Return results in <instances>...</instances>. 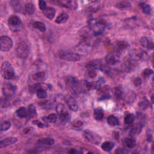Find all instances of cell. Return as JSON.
<instances>
[{
	"label": "cell",
	"mask_w": 154,
	"mask_h": 154,
	"mask_svg": "<svg viewBox=\"0 0 154 154\" xmlns=\"http://www.w3.org/2000/svg\"><path fill=\"white\" fill-rule=\"evenodd\" d=\"M89 27L95 35H99L103 32L106 27V22L103 19H93L89 21Z\"/></svg>",
	"instance_id": "6da1fadb"
},
{
	"label": "cell",
	"mask_w": 154,
	"mask_h": 154,
	"mask_svg": "<svg viewBox=\"0 0 154 154\" xmlns=\"http://www.w3.org/2000/svg\"><path fill=\"white\" fill-rule=\"evenodd\" d=\"M66 86L71 93L78 95L81 92V85L78 79L75 77H68L66 80Z\"/></svg>",
	"instance_id": "7a4b0ae2"
},
{
	"label": "cell",
	"mask_w": 154,
	"mask_h": 154,
	"mask_svg": "<svg viewBox=\"0 0 154 154\" xmlns=\"http://www.w3.org/2000/svg\"><path fill=\"white\" fill-rule=\"evenodd\" d=\"M1 75L5 79H11L15 76V71L9 62L4 61L1 67Z\"/></svg>",
	"instance_id": "3957f363"
},
{
	"label": "cell",
	"mask_w": 154,
	"mask_h": 154,
	"mask_svg": "<svg viewBox=\"0 0 154 154\" xmlns=\"http://www.w3.org/2000/svg\"><path fill=\"white\" fill-rule=\"evenodd\" d=\"M29 47L25 42L21 41L17 45L16 53L19 58L26 59L29 54Z\"/></svg>",
	"instance_id": "277c9868"
},
{
	"label": "cell",
	"mask_w": 154,
	"mask_h": 154,
	"mask_svg": "<svg viewBox=\"0 0 154 154\" xmlns=\"http://www.w3.org/2000/svg\"><path fill=\"white\" fill-rule=\"evenodd\" d=\"M59 56L61 59L69 61H77L81 59V56L78 54L70 51H61L59 53Z\"/></svg>",
	"instance_id": "5b68a950"
},
{
	"label": "cell",
	"mask_w": 154,
	"mask_h": 154,
	"mask_svg": "<svg viewBox=\"0 0 154 154\" xmlns=\"http://www.w3.org/2000/svg\"><path fill=\"white\" fill-rule=\"evenodd\" d=\"M84 138L91 143L95 145H98L101 141V137L96 133L90 131L89 130H85L83 133Z\"/></svg>",
	"instance_id": "8992f818"
},
{
	"label": "cell",
	"mask_w": 154,
	"mask_h": 154,
	"mask_svg": "<svg viewBox=\"0 0 154 154\" xmlns=\"http://www.w3.org/2000/svg\"><path fill=\"white\" fill-rule=\"evenodd\" d=\"M13 47L12 39L8 36H2L0 37V48L3 52H8Z\"/></svg>",
	"instance_id": "52a82bcc"
},
{
	"label": "cell",
	"mask_w": 154,
	"mask_h": 154,
	"mask_svg": "<svg viewBox=\"0 0 154 154\" xmlns=\"http://www.w3.org/2000/svg\"><path fill=\"white\" fill-rule=\"evenodd\" d=\"M56 111L57 112L61 121H66L69 119V115L66 106L63 104H59L56 106Z\"/></svg>",
	"instance_id": "ba28073f"
},
{
	"label": "cell",
	"mask_w": 154,
	"mask_h": 154,
	"mask_svg": "<svg viewBox=\"0 0 154 154\" xmlns=\"http://www.w3.org/2000/svg\"><path fill=\"white\" fill-rule=\"evenodd\" d=\"M8 24L11 30L14 31L19 30L20 26L22 24L20 18L16 15H13L10 17L8 20Z\"/></svg>",
	"instance_id": "9c48e42d"
},
{
	"label": "cell",
	"mask_w": 154,
	"mask_h": 154,
	"mask_svg": "<svg viewBox=\"0 0 154 154\" xmlns=\"http://www.w3.org/2000/svg\"><path fill=\"white\" fill-rule=\"evenodd\" d=\"M16 90V87L12 84L9 83L4 84L3 86V93L6 98H10L15 94Z\"/></svg>",
	"instance_id": "30bf717a"
},
{
	"label": "cell",
	"mask_w": 154,
	"mask_h": 154,
	"mask_svg": "<svg viewBox=\"0 0 154 154\" xmlns=\"http://www.w3.org/2000/svg\"><path fill=\"white\" fill-rule=\"evenodd\" d=\"M120 54L118 52H112L105 56V61L108 65H114L119 61Z\"/></svg>",
	"instance_id": "8fae6325"
},
{
	"label": "cell",
	"mask_w": 154,
	"mask_h": 154,
	"mask_svg": "<svg viewBox=\"0 0 154 154\" xmlns=\"http://www.w3.org/2000/svg\"><path fill=\"white\" fill-rule=\"evenodd\" d=\"M65 101L66 104L71 110L73 111H77L78 109V105L76 100L74 99L73 97L71 96H65Z\"/></svg>",
	"instance_id": "7c38bea8"
},
{
	"label": "cell",
	"mask_w": 154,
	"mask_h": 154,
	"mask_svg": "<svg viewBox=\"0 0 154 154\" xmlns=\"http://www.w3.org/2000/svg\"><path fill=\"white\" fill-rule=\"evenodd\" d=\"M18 139L15 137H8L0 141V148L2 149L3 147L12 145L17 142Z\"/></svg>",
	"instance_id": "4fadbf2b"
},
{
	"label": "cell",
	"mask_w": 154,
	"mask_h": 154,
	"mask_svg": "<svg viewBox=\"0 0 154 154\" xmlns=\"http://www.w3.org/2000/svg\"><path fill=\"white\" fill-rule=\"evenodd\" d=\"M59 3H60L62 6L72 10L76 9L78 6V4L77 1H73V0H72H72L71 1H59Z\"/></svg>",
	"instance_id": "5bb4252c"
},
{
	"label": "cell",
	"mask_w": 154,
	"mask_h": 154,
	"mask_svg": "<svg viewBox=\"0 0 154 154\" xmlns=\"http://www.w3.org/2000/svg\"><path fill=\"white\" fill-rule=\"evenodd\" d=\"M34 81L37 83H41L45 80L46 78V74L44 72H39L34 74L32 77Z\"/></svg>",
	"instance_id": "9a60e30c"
},
{
	"label": "cell",
	"mask_w": 154,
	"mask_h": 154,
	"mask_svg": "<svg viewBox=\"0 0 154 154\" xmlns=\"http://www.w3.org/2000/svg\"><path fill=\"white\" fill-rule=\"evenodd\" d=\"M43 13L49 19H53L55 15V10L52 7H47L43 10Z\"/></svg>",
	"instance_id": "2e32d148"
},
{
	"label": "cell",
	"mask_w": 154,
	"mask_h": 154,
	"mask_svg": "<svg viewBox=\"0 0 154 154\" xmlns=\"http://www.w3.org/2000/svg\"><path fill=\"white\" fill-rule=\"evenodd\" d=\"M54 140L51 138H43L39 139L37 144L39 145H45V146H51L54 145Z\"/></svg>",
	"instance_id": "e0dca14e"
},
{
	"label": "cell",
	"mask_w": 154,
	"mask_h": 154,
	"mask_svg": "<svg viewBox=\"0 0 154 154\" xmlns=\"http://www.w3.org/2000/svg\"><path fill=\"white\" fill-rule=\"evenodd\" d=\"M69 19V16L65 12H61L57 19H55V22L57 24H63Z\"/></svg>",
	"instance_id": "ac0fdd59"
},
{
	"label": "cell",
	"mask_w": 154,
	"mask_h": 154,
	"mask_svg": "<svg viewBox=\"0 0 154 154\" xmlns=\"http://www.w3.org/2000/svg\"><path fill=\"white\" fill-rule=\"evenodd\" d=\"M101 67L99 62L96 60H92L89 61L85 65V67L87 68L89 70H95L96 69H98V67Z\"/></svg>",
	"instance_id": "d6986e66"
},
{
	"label": "cell",
	"mask_w": 154,
	"mask_h": 154,
	"mask_svg": "<svg viewBox=\"0 0 154 154\" xmlns=\"http://www.w3.org/2000/svg\"><path fill=\"white\" fill-rule=\"evenodd\" d=\"M107 122L111 127H116L119 125V119L114 115H110L107 118Z\"/></svg>",
	"instance_id": "ffe728a7"
},
{
	"label": "cell",
	"mask_w": 154,
	"mask_h": 154,
	"mask_svg": "<svg viewBox=\"0 0 154 154\" xmlns=\"http://www.w3.org/2000/svg\"><path fill=\"white\" fill-rule=\"evenodd\" d=\"M104 111L101 108H97L94 111L93 117L96 121H101L104 118Z\"/></svg>",
	"instance_id": "44dd1931"
},
{
	"label": "cell",
	"mask_w": 154,
	"mask_h": 154,
	"mask_svg": "<svg viewBox=\"0 0 154 154\" xmlns=\"http://www.w3.org/2000/svg\"><path fill=\"white\" fill-rule=\"evenodd\" d=\"M140 43L143 47L151 49L153 48V43L152 42H150V41H149L148 39L146 37H143L141 39Z\"/></svg>",
	"instance_id": "7402d4cb"
},
{
	"label": "cell",
	"mask_w": 154,
	"mask_h": 154,
	"mask_svg": "<svg viewBox=\"0 0 154 154\" xmlns=\"http://www.w3.org/2000/svg\"><path fill=\"white\" fill-rule=\"evenodd\" d=\"M124 143L127 147L129 148V149H132L135 146L136 142L133 138L127 137L125 139Z\"/></svg>",
	"instance_id": "603a6c76"
},
{
	"label": "cell",
	"mask_w": 154,
	"mask_h": 154,
	"mask_svg": "<svg viewBox=\"0 0 154 154\" xmlns=\"http://www.w3.org/2000/svg\"><path fill=\"white\" fill-rule=\"evenodd\" d=\"M16 115L21 118L27 117L28 116V110H27L25 107H21L16 110Z\"/></svg>",
	"instance_id": "cb8c5ba5"
},
{
	"label": "cell",
	"mask_w": 154,
	"mask_h": 154,
	"mask_svg": "<svg viewBox=\"0 0 154 154\" xmlns=\"http://www.w3.org/2000/svg\"><path fill=\"white\" fill-rule=\"evenodd\" d=\"M25 10L28 15H31L35 12L36 7L32 3H27L25 5Z\"/></svg>",
	"instance_id": "d4e9b609"
},
{
	"label": "cell",
	"mask_w": 154,
	"mask_h": 154,
	"mask_svg": "<svg viewBox=\"0 0 154 154\" xmlns=\"http://www.w3.org/2000/svg\"><path fill=\"white\" fill-rule=\"evenodd\" d=\"M114 143L113 142L111 141H105L102 143L101 147L103 151H106V152H109L111 150L113 149V148L114 147Z\"/></svg>",
	"instance_id": "484cf974"
},
{
	"label": "cell",
	"mask_w": 154,
	"mask_h": 154,
	"mask_svg": "<svg viewBox=\"0 0 154 154\" xmlns=\"http://www.w3.org/2000/svg\"><path fill=\"white\" fill-rule=\"evenodd\" d=\"M33 27L34 28H36V29L39 30V31H41L42 32H45L47 30V28L45 25L42 22L40 21H37L35 22V23L33 24Z\"/></svg>",
	"instance_id": "4316f807"
},
{
	"label": "cell",
	"mask_w": 154,
	"mask_h": 154,
	"mask_svg": "<svg viewBox=\"0 0 154 154\" xmlns=\"http://www.w3.org/2000/svg\"><path fill=\"white\" fill-rule=\"evenodd\" d=\"M116 7L121 10H126L131 7V4L127 1H121L116 4Z\"/></svg>",
	"instance_id": "83f0119b"
},
{
	"label": "cell",
	"mask_w": 154,
	"mask_h": 154,
	"mask_svg": "<svg viewBox=\"0 0 154 154\" xmlns=\"http://www.w3.org/2000/svg\"><path fill=\"white\" fill-rule=\"evenodd\" d=\"M44 121H46L49 123H55L57 120V116L55 114H51L48 116L44 117L42 118Z\"/></svg>",
	"instance_id": "f1b7e54d"
},
{
	"label": "cell",
	"mask_w": 154,
	"mask_h": 154,
	"mask_svg": "<svg viewBox=\"0 0 154 154\" xmlns=\"http://www.w3.org/2000/svg\"><path fill=\"white\" fill-rule=\"evenodd\" d=\"M140 6L141 7L143 12L146 14H149L151 12V7L150 5L146 4L145 3H141L139 4Z\"/></svg>",
	"instance_id": "f546056e"
},
{
	"label": "cell",
	"mask_w": 154,
	"mask_h": 154,
	"mask_svg": "<svg viewBox=\"0 0 154 154\" xmlns=\"http://www.w3.org/2000/svg\"><path fill=\"white\" fill-rule=\"evenodd\" d=\"M99 86V84L96 81H93V82H89L85 84V87L89 90L97 89Z\"/></svg>",
	"instance_id": "4dcf8cb0"
},
{
	"label": "cell",
	"mask_w": 154,
	"mask_h": 154,
	"mask_svg": "<svg viewBox=\"0 0 154 154\" xmlns=\"http://www.w3.org/2000/svg\"><path fill=\"white\" fill-rule=\"evenodd\" d=\"M36 95L39 99H44L47 97V93L42 87L36 91Z\"/></svg>",
	"instance_id": "1f68e13d"
},
{
	"label": "cell",
	"mask_w": 154,
	"mask_h": 154,
	"mask_svg": "<svg viewBox=\"0 0 154 154\" xmlns=\"http://www.w3.org/2000/svg\"><path fill=\"white\" fill-rule=\"evenodd\" d=\"M36 110L35 105L33 104H30L28 106V117H30V118L33 117L36 115Z\"/></svg>",
	"instance_id": "d6a6232c"
},
{
	"label": "cell",
	"mask_w": 154,
	"mask_h": 154,
	"mask_svg": "<svg viewBox=\"0 0 154 154\" xmlns=\"http://www.w3.org/2000/svg\"><path fill=\"white\" fill-rule=\"evenodd\" d=\"M134 119H135L134 116L133 115V114L129 113L125 116V119H124V121H125V123L127 125H131L134 122Z\"/></svg>",
	"instance_id": "836d02e7"
},
{
	"label": "cell",
	"mask_w": 154,
	"mask_h": 154,
	"mask_svg": "<svg viewBox=\"0 0 154 154\" xmlns=\"http://www.w3.org/2000/svg\"><path fill=\"white\" fill-rule=\"evenodd\" d=\"M10 4L12 5V8L16 12H19L21 10V5L20 3L18 1H10Z\"/></svg>",
	"instance_id": "e575fe53"
},
{
	"label": "cell",
	"mask_w": 154,
	"mask_h": 154,
	"mask_svg": "<svg viewBox=\"0 0 154 154\" xmlns=\"http://www.w3.org/2000/svg\"><path fill=\"white\" fill-rule=\"evenodd\" d=\"M128 47V43L125 41H119L116 44V47L119 51H123L127 49Z\"/></svg>",
	"instance_id": "d590c367"
},
{
	"label": "cell",
	"mask_w": 154,
	"mask_h": 154,
	"mask_svg": "<svg viewBox=\"0 0 154 154\" xmlns=\"http://www.w3.org/2000/svg\"><path fill=\"white\" fill-rule=\"evenodd\" d=\"M141 129V126L139 123H136L135 125H134L133 127L131 128V133L133 134H139Z\"/></svg>",
	"instance_id": "8d00e7d4"
},
{
	"label": "cell",
	"mask_w": 154,
	"mask_h": 154,
	"mask_svg": "<svg viewBox=\"0 0 154 154\" xmlns=\"http://www.w3.org/2000/svg\"><path fill=\"white\" fill-rule=\"evenodd\" d=\"M153 72V70L149 69V68H147V69H145L142 71L141 75L143 78H147L148 77H149L151 75H152Z\"/></svg>",
	"instance_id": "74e56055"
},
{
	"label": "cell",
	"mask_w": 154,
	"mask_h": 154,
	"mask_svg": "<svg viewBox=\"0 0 154 154\" xmlns=\"http://www.w3.org/2000/svg\"><path fill=\"white\" fill-rule=\"evenodd\" d=\"M11 127V124L8 121H5L3 122L1 124V131H5L9 129Z\"/></svg>",
	"instance_id": "f35d334b"
},
{
	"label": "cell",
	"mask_w": 154,
	"mask_h": 154,
	"mask_svg": "<svg viewBox=\"0 0 154 154\" xmlns=\"http://www.w3.org/2000/svg\"><path fill=\"white\" fill-rule=\"evenodd\" d=\"M83 122L80 121H76L72 123V127L75 128H79L83 126Z\"/></svg>",
	"instance_id": "ab89813d"
},
{
	"label": "cell",
	"mask_w": 154,
	"mask_h": 154,
	"mask_svg": "<svg viewBox=\"0 0 154 154\" xmlns=\"http://www.w3.org/2000/svg\"><path fill=\"white\" fill-rule=\"evenodd\" d=\"M141 83H142L141 79L139 77L135 78L133 81V84L134 85V86H135V87H139L140 85L141 84Z\"/></svg>",
	"instance_id": "60d3db41"
},
{
	"label": "cell",
	"mask_w": 154,
	"mask_h": 154,
	"mask_svg": "<svg viewBox=\"0 0 154 154\" xmlns=\"http://www.w3.org/2000/svg\"><path fill=\"white\" fill-rule=\"evenodd\" d=\"M39 5L40 9H41L42 11L47 8V3H46V2L44 1H39Z\"/></svg>",
	"instance_id": "b9f144b4"
},
{
	"label": "cell",
	"mask_w": 154,
	"mask_h": 154,
	"mask_svg": "<svg viewBox=\"0 0 154 154\" xmlns=\"http://www.w3.org/2000/svg\"><path fill=\"white\" fill-rule=\"evenodd\" d=\"M96 75H97V73H96L95 70H90L88 72V74H87L89 78H95L96 76Z\"/></svg>",
	"instance_id": "7bdbcfd3"
},
{
	"label": "cell",
	"mask_w": 154,
	"mask_h": 154,
	"mask_svg": "<svg viewBox=\"0 0 154 154\" xmlns=\"http://www.w3.org/2000/svg\"><path fill=\"white\" fill-rule=\"evenodd\" d=\"M122 90L119 88H116L115 89V95L116 96L117 98H121L122 96Z\"/></svg>",
	"instance_id": "ee69618b"
},
{
	"label": "cell",
	"mask_w": 154,
	"mask_h": 154,
	"mask_svg": "<svg viewBox=\"0 0 154 154\" xmlns=\"http://www.w3.org/2000/svg\"><path fill=\"white\" fill-rule=\"evenodd\" d=\"M139 105L141 108H142L143 109H145L148 107V102L147 101H142L139 104Z\"/></svg>",
	"instance_id": "f6af8a7d"
},
{
	"label": "cell",
	"mask_w": 154,
	"mask_h": 154,
	"mask_svg": "<svg viewBox=\"0 0 154 154\" xmlns=\"http://www.w3.org/2000/svg\"><path fill=\"white\" fill-rule=\"evenodd\" d=\"M33 123L36 124V125H37V126L39 127H41V128H43L44 127V125L43 123H42L41 122H39V121H37V120H36L35 121H33Z\"/></svg>",
	"instance_id": "bcb514c9"
},
{
	"label": "cell",
	"mask_w": 154,
	"mask_h": 154,
	"mask_svg": "<svg viewBox=\"0 0 154 154\" xmlns=\"http://www.w3.org/2000/svg\"><path fill=\"white\" fill-rule=\"evenodd\" d=\"M32 128H27L26 129H24V133H26V134H28V133H30V131H31L30 129H31Z\"/></svg>",
	"instance_id": "7dc6e473"
}]
</instances>
